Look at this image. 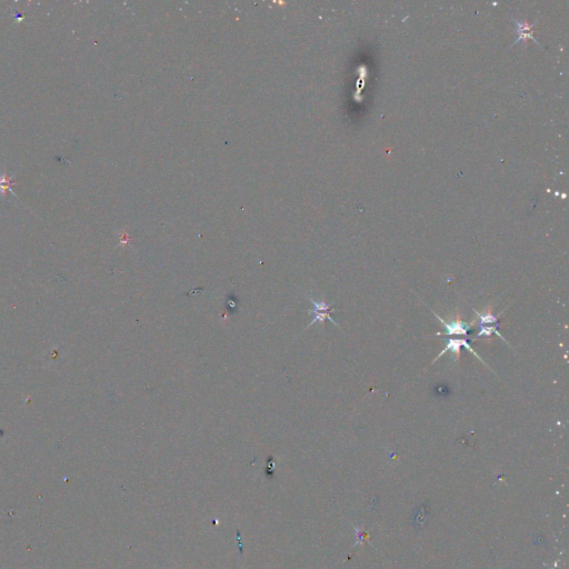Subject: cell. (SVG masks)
Listing matches in <instances>:
<instances>
[{"label": "cell", "instance_id": "cell-5", "mask_svg": "<svg viewBox=\"0 0 569 569\" xmlns=\"http://www.w3.org/2000/svg\"><path fill=\"white\" fill-rule=\"evenodd\" d=\"M475 313L478 315V317L480 319L479 326H484L485 324H496V322H498V318L493 315V307L490 305L488 306L486 314L479 313L477 310H475Z\"/></svg>", "mask_w": 569, "mask_h": 569}, {"label": "cell", "instance_id": "cell-1", "mask_svg": "<svg viewBox=\"0 0 569 569\" xmlns=\"http://www.w3.org/2000/svg\"><path fill=\"white\" fill-rule=\"evenodd\" d=\"M434 315H435L436 318L439 319V320L441 321V324H443L444 328L446 329V335H465V336H467L468 330H470L472 328V326L476 324V320H472L471 324H466V322L461 321L458 310H457L456 320H452L449 322L445 321L444 319L438 316L436 313H434Z\"/></svg>", "mask_w": 569, "mask_h": 569}, {"label": "cell", "instance_id": "cell-4", "mask_svg": "<svg viewBox=\"0 0 569 569\" xmlns=\"http://www.w3.org/2000/svg\"><path fill=\"white\" fill-rule=\"evenodd\" d=\"M333 310L334 309H330V310H316V309L310 310V314L314 315V319H313V321H311L310 324H309V326L314 325L316 321H321L322 322V321H325L326 319H329V320L332 321L334 325L338 327V325L336 324V321L334 320V319L332 318V316H330V313H332Z\"/></svg>", "mask_w": 569, "mask_h": 569}, {"label": "cell", "instance_id": "cell-6", "mask_svg": "<svg viewBox=\"0 0 569 569\" xmlns=\"http://www.w3.org/2000/svg\"><path fill=\"white\" fill-rule=\"evenodd\" d=\"M516 25L518 26V33H519V38L516 40V42H518L520 39H525L526 38H532V39L535 40V38L533 36V27L527 25L525 22V24H519V22H516Z\"/></svg>", "mask_w": 569, "mask_h": 569}, {"label": "cell", "instance_id": "cell-3", "mask_svg": "<svg viewBox=\"0 0 569 569\" xmlns=\"http://www.w3.org/2000/svg\"><path fill=\"white\" fill-rule=\"evenodd\" d=\"M15 184H17L16 180H14L10 176L7 175L6 172H3V174L0 175V194L6 195L7 193H11L15 197H17L13 189H11Z\"/></svg>", "mask_w": 569, "mask_h": 569}, {"label": "cell", "instance_id": "cell-2", "mask_svg": "<svg viewBox=\"0 0 569 569\" xmlns=\"http://www.w3.org/2000/svg\"><path fill=\"white\" fill-rule=\"evenodd\" d=\"M461 346H464V347H466L469 351L474 353V355H475L476 357H477V358H479L480 360H482V358H480V356H478V355H477V352H476V351H474V349H472V347H471L470 345H469V344L467 343V340H466V339H448V340H447V346H446V347L443 349V351H441V352L439 353V355H438V356L436 357L435 360H434L433 363H435L436 360L439 359L440 357L443 356L445 352H447L448 351H452V353H455V360H456V361H458V360H459V358H460V347H461ZM482 361H483V360H482Z\"/></svg>", "mask_w": 569, "mask_h": 569}, {"label": "cell", "instance_id": "cell-7", "mask_svg": "<svg viewBox=\"0 0 569 569\" xmlns=\"http://www.w3.org/2000/svg\"><path fill=\"white\" fill-rule=\"evenodd\" d=\"M480 328H482V330H480V332H479V334H478V335H477V337H482V336H490L491 334L494 333V334H496V335H498L499 337H501L503 341H506L505 339H503V337L501 335V334H499L498 329H497V325L494 326V327H484V326H480ZM506 343H507V341H506Z\"/></svg>", "mask_w": 569, "mask_h": 569}]
</instances>
